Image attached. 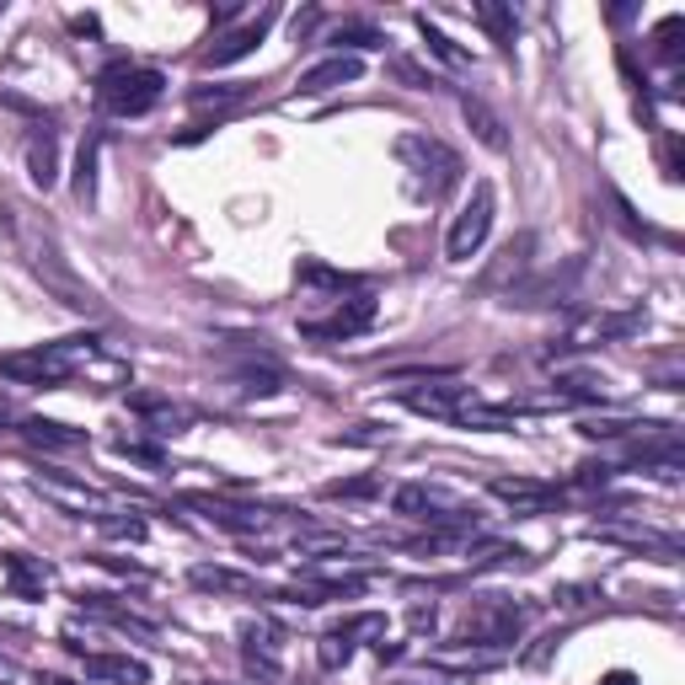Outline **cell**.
<instances>
[{
  "label": "cell",
  "instance_id": "cell-1",
  "mask_svg": "<svg viewBox=\"0 0 685 685\" xmlns=\"http://www.w3.org/2000/svg\"><path fill=\"white\" fill-rule=\"evenodd\" d=\"M91 360H97V338H91V332H76V338H54V343H38V349L5 354V360H0V375H11V380H22V386H65V380L81 375Z\"/></svg>",
  "mask_w": 685,
  "mask_h": 685
},
{
  "label": "cell",
  "instance_id": "cell-2",
  "mask_svg": "<svg viewBox=\"0 0 685 685\" xmlns=\"http://www.w3.org/2000/svg\"><path fill=\"white\" fill-rule=\"evenodd\" d=\"M391 509L402 520H423L429 530H483V509L440 483H402L391 493Z\"/></svg>",
  "mask_w": 685,
  "mask_h": 685
},
{
  "label": "cell",
  "instance_id": "cell-3",
  "mask_svg": "<svg viewBox=\"0 0 685 685\" xmlns=\"http://www.w3.org/2000/svg\"><path fill=\"white\" fill-rule=\"evenodd\" d=\"M16 225V220H11ZM16 242H22V252H27V263H33V274L43 279V289H54L70 311H102V300L86 289L81 279H76V268L65 263V252H59V242L48 236V231H38V225H16Z\"/></svg>",
  "mask_w": 685,
  "mask_h": 685
},
{
  "label": "cell",
  "instance_id": "cell-4",
  "mask_svg": "<svg viewBox=\"0 0 685 685\" xmlns=\"http://www.w3.org/2000/svg\"><path fill=\"white\" fill-rule=\"evenodd\" d=\"M162 97H166V76L151 70V65H113V70H102V81H97V102H102L108 113H119V119L151 113Z\"/></svg>",
  "mask_w": 685,
  "mask_h": 685
},
{
  "label": "cell",
  "instance_id": "cell-5",
  "mask_svg": "<svg viewBox=\"0 0 685 685\" xmlns=\"http://www.w3.org/2000/svg\"><path fill=\"white\" fill-rule=\"evenodd\" d=\"M397 162L418 177V188H429V199H444L450 188H461V156L444 145V140H434V134H402L397 140Z\"/></svg>",
  "mask_w": 685,
  "mask_h": 685
},
{
  "label": "cell",
  "instance_id": "cell-6",
  "mask_svg": "<svg viewBox=\"0 0 685 685\" xmlns=\"http://www.w3.org/2000/svg\"><path fill=\"white\" fill-rule=\"evenodd\" d=\"M524 627V610L515 600H504V595H487V600L466 605V616H461V632H455V643H477V648H509L520 638Z\"/></svg>",
  "mask_w": 685,
  "mask_h": 685
},
{
  "label": "cell",
  "instance_id": "cell-7",
  "mask_svg": "<svg viewBox=\"0 0 685 685\" xmlns=\"http://www.w3.org/2000/svg\"><path fill=\"white\" fill-rule=\"evenodd\" d=\"M369 322H375V295L369 289H343V295H332L327 317H300V338H311V343H343V338H360Z\"/></svg>",
  "mask_w": 685,
  "mask_h": 685
},
{
  "label": "cell",
  "instance_id": "cell-8",
  "mask_svg": "<svg viewBox=\"0 0 685 685\" xmlns=\"http://www.w3.org/2000/svg\"><path fill=\"white\" fill-rule=\"evenodd\" d=\"M493 214H498V194H493V183H477L472 199H466V209L455 214L450 236H444V257H455V263L477 257V246H483L487 231H493Z\"/></svg>",
  "mask_w": 685,
  "mask_h": 685
},
{
  "label": "cell",
  "instance_id": "cell-9",
  "mask_svg": "<svg viewBox=\"0 0 685 685\" xmlns=\"http://www.w3.org/2000/svg\"><path fill=\"white\" fill-rule=\"evenodd\" d=\"M188 509H199L209 524L231 530V535H268L284 520V509H257V504H231V498H214V493H183Z\"/></svg>",
  "mask_w": 685,
  "mask_h": 685
},
{
  "label": "cell",
  "instance_id": "cell-10",
  "mask_svg": "<svg viewBox=\"0 0 685 685\" xmlns=\"http://www.w3.org/2000/svg\"><path fill=\"white\" fill-rule=\"evenodd\" d=\"M643 306H632V311H600V317H589V322H578L567 332L557 349H546V360H557V354H573V349H600L610 338H632V332H643Z\"/></svg>",
  "mask_w": 685,
  "mask_h": 685
},
{
  "label": "cell",
  "instance_id": "cell-11",
  "mask_svg": "<svg viewBox=\"0 0 685 685\" xmlns=\"http://www.w3.org/2000/svg\"><path fill=\"white\" fill-rule=\"evenodd\" d=\"M274 22H279V11H274V5H263V11H257V16H252V22H242V27H231V33H225V38H214L209 43V48H203V70H225V65H236V59H246V54H252V48H257V43L268 38V27H274Z\"/></svg>",
  "mask_w": 685,
  "mask_h": 685
},
{
  "label": "cell",
  "instance_id": "cell-12",
  "mask_svg": "<svg viewBox=\"0 0 685 685\" xmlns=\"http://www.w3.org/2000/svg\"><path fill=\"white\" fill-rule=\"evenodd\" d=\"M578 279H584V257H567L563 274L552 268V274H541V279H530V284H509V306H524V311H535V306H563Z\"/></svg>",
  "mask_w": 685,
  "mask_h": 685
},
{
  "label": "cell",
  "instance_id": "cell-13",
  "mask_svg": "<svg viewBox=\"0 0 685 685\" xmlns=\"http://www.w3.org/2000/svg\"><path fill=\"white\" fill-rule=\"evenodd\" d=\"M236 643H242V659L263 675V681H279L284 675V632L279 627H268V621H242Z\"/></svg>",
  "mask_w": 685,
  "mask_h": 685
},
{
  "label": "cell",
  "instance_id": "cell-14",
  "mask_svg": "<svg viewBox=\"0 0 685 685\" xmlns=\"http://www.w3.org/2000/svg\"><path fill=\"white\" fill-rule=\"evenodd\" d=\"M487 493L498 498V504H509L515 515H546V509H557L563 504V493L552 483H535V477H493Z\"/></svg>",
  "mask_w": 685,
  "mask_h": 685
},
{
  "label": "cell",
  "instance_id": "cell-15",
  "mask_svg": "<svg viewBox=\"0 0 685 685\" xmlns=\"http://www.w3.org/2000/svg\"><path fill=\"white\" fill-rule=\"evenodd\" d=\"M33 487H38L43 498H54V504H65V509H76V515H102L108 509V493L102 487H86V483H76L70 472H38L33 477Z\"/></svg>",
  "mask_w": 685,
  "mask_h": 685
},
{
  "label": "cell",
  "instance_id": "cell-16",
  "mask_svg": "<svg viewBox=\"0 0 685 685\" xmlns=\"http://www.w3.org/2000/svg\"><path fill=\"white\" fill-rule=\"evenodd\" d=\"M76 600H81L86 616H97V621H108V627H119V632H140V638H156V632H162L156 616H145V610H134V605H119V595H97V589H86V595H76Z\"/></svg>",
  "mask_w": 685,
  "mask_h": 685
},
{
  "label": "cell",
  "instance_id": "cell-17",
  "mask_svg": "<svg viewBox=\"0 0 685 685\" xmlns=\"http://www.w3.org/2000/svg\"><path fill=\"white\" fill-rule=\"evenodd\" d=\"M595 535H600V541H616V546L659 552V563H681V535L653 530V524H595Z\"/></svg>",
  "mask_w": 685,
  "mask_h": 685
},
{
  "label": "cell",
  "instance_id": "cell-18",
  "mask_svg": "<svg viewBox=\"0 0 685 685\" xmlns=\"http://www.w3.org/2000/svg\"><path fill=\"white\" fill-rule=\"evenodd\" d=\"M530 257H535V236L530 231H520V236H509V242L498 246V257L483 268V279H477V289H509V284L520 279L524 268H530Z\"/></svg>",
  "mask_w": 685,
  "mask_h": 685
},
{
  "label": "cell",
  "instance_id": "cell-19",
  "mask_svg": "<svg viewBox=\"0 0 685 685\" xmlns=\"http://www.w3.org/2000/svg\"><path fill=\"white\" fill-rule=\"evenodd\" d=\"M402 402L412 407V412H429V418L455 423L466 407L477 402V391H472V386H461V380H440V386H429V391H402Z\"/></svg>",
  "mask_w": 685,
  "mask_h": 685
},
{
  "label": "cell",
  "instance_id": "cell-20",
  "mask_svg": "<svg viewBox=\"0 0 685 685\" xmlns=\"http://www.w3.org/2000/svg\"><path fill=\"white\" fill-rule=\"evenodd\" d=\"M188 584L194 589H209V595H236V600H268V589L242 573V567H220V563H199L188 573Z\"/></svg>",
  "mask_w": 685,
  "mask_h": 685
},
{
  "label": "cell",
  "instance_id": "cell-21",
  "mask_svg": "<svg viewBox=\"0 0 685 685\" xmlns=\"http://www.w3.org/2000/svg\"><path fill=\"white\" fill-rule=\"evenodd\" d=\"M129 412L151 429V434H183L188 429V407H177L172 397H162V391H129Z\"/></svg>",
  "mask_w": 685,
  "mask_h": 685
},
{
  "label": "cell",
  "instance_id": "cell-22",
  "mask_svg": "<svg viewBox=\"0 0 685 685\" xmlns=\"http://www.w3.org/2000/svg\"><path fill=\"white\" fill-rule=\"evenodd\" d=\"M0 573L16 600H43V589H48V563L27 557V552H0Z\"/></svg>",
  "mask_w": 685,
  "mask_h": 685
},
{
  "label": "cell",
  "instance_id": "cell-23",
  "mask_svg": "<svg viewBox=\"0 0 685 685\" xmlns=\"http://www.w3.org/2000/svg\"><path fill=\"white\" fill-rule=\"evenodd\" d=\"M86 675L108 685H151V664L145 659H129V653H81Z\"/></svg>",
  "mask_w": 685,
  "mask_h": 685
},
{
  "label": "cell",
  "instance_id": "cell-24",
  "mask_svg": "<svg viewBox=\"0 0 685 685\" xmlns=\"http://www.w3.org/2000/svg\"><path fill=\"white\" fill-rule=\"evenodd\" d=\"M360 76H364V59H354V54H332V59L311 65V70L300 76V91H306V97H322V91H338V86L360 81Z\"/></svg>",
  "mask_w": 685,
  "mask_h": 685
},
{
  "label": "cell",
  "instance_id": "cell-25",
  "mask_svg": "<svg viewBox=\"0 0 685 685\" xmlns=\"http://www.w3.org/2000/svg\"><path fill=\"white\" fill-rule=\"evenodd\" d=\"M236 386L246 397H274V391H284V369L274 360H263V349H246V360L236 364Z\"/></svg>",
  "mask_w": 685,
  "mask_h": 685
},
{
  "label": "cell",
  "instance_id": "cell-26",
  "mask_svg": "<svg viewBox=\"0 0 685 685\" xmlns=\"http://www.w3.org/2000/svg\"><path fill=\"white\" fill-rule=\"evenodd\" d=\"M461 113H466V123H472V134L483 140L487 151H498V156L509 151V129H504V119H498V113L487 108L483 97H472V91H461Z\"/></svg>",
  "mask_w": 685,
  "mask_h": 685
},
{
  "label": "cell",
  "instance_id": "cell-27",
  "mask_svg": "<svg viewBox=\"0 0 685 685\" xmlns=\"http://www.w3.org/2000/svg\"><path fill=\"white\" fill-rule=\"evenodd\" d=\"M27 177H33V188H54L59 183V151H54V134L48 129H33L27 134Z\"/></svg>",
  "mask_w": 685,
  "mask_h": 685
},
{
  "label": "cell",
  "instance_id": "cell-28",
  "mask_svg": "<svg viewBox=\"0 0 685 685\" xmlns=\"http://www.w3.org/2000/svg\"><path fill=\"white\" fill-rule=\"evenodd\" d=\"M102 145H108V134L102 129H91L81 140V151H76V177H70V188H76V199L91 203L97 199V166H102Z\"/></svg>",
  "mask_w": 685,
  "mask_h": 685
},
{
  "label": "cell",
  "instance_id": "cell-29",
  "mask_svg": "<svg viewBox=\"0 0 685 685\" xmlns=\"http://www.w3.org/2000/svg\"><path fill=\"white\" fill-rule=\"evenodd\" d=\"M22 440L43 444V450H81L86 429H70V423H54V418H22Z\"/></svg>",
  "mask_w": 685,
  "mask_h": 685
},
{
  "label": "cell",
  "instance_id": "cell-30",
  "mask_svg": "<svg viewBox=\"0 0 685 685\" xmlns=\"http://www.w3.org/2000/svg\"><path fill=\"white\" fill-rule=\"evenodd\" d=\"M246 97H252V86H246V81L194 86V91H188V108H194V113H209V108L220 113V108H236V102H246Z\"/></svg>",
  "mask_w": 685,
  "mask_h": 685
},
{
  "label": "cell",
  "instance_id": "cell-31",
  "mask_svg": "<svg viewBox=\"0 0 685 685\" xmlns=\"http://www.w3.org/2000/svg\"><path fill=\"white\" fill-rule=\"evenodd\" d=\"M327 43H332L338 54H354V59H360L364 48H386V38H380L369 22H338V27L327 33Z\"/></svg>",
  "mask_w": 685,
  "mask_h": 685
},
{
  "label": "cell",
  "instance_id": "cell-32",
  "mask_svg": "<svg viewBox=\"0 0 685 685\" xmlns=\"http://www.w3.org/2000/svg\"><path fill=\"white\" fill-rule=\"evenodd\" d=\"M418 33H423L429 54H434L440 65H450V70H466V59H472V54H466V48H461L455 38H444V33L434 27V22H429V16H418Z\"/></svg>",
  "mask_w": 685,
  "mask_h": 685
},
{
  "label": "cell",
  "instance_id": "cell-33",
  "mask_svg": "<svg viewBox=\"0 0 685 685\" xmlns=\"http://www.w3.org/2000/svg\"><path fill=\"white\" fill-rule=\"evenodd\" d=\"M552 402H557V407H567V402H605V380H595V375H557Z\"/></svg>",
  "mask_w": 685,
  "mask_h": 685
},
{
  "label": "cell",
  "instance_id": "cell-34",
  "mask_svg": "<svg viewBox=\"0 0 685 685\" xmlns=\"http://www.w3.org/2000/svg\"><path fill=\"white\" fill-rule=\"evenodd\" d=\"M477 22H483L498 48H515V11L498 5V0H477Z\"/></svg>",
  "mask_w": 685,
  "mask_h": 685
},
{
  "label": "cell",
  "instance_id": "cell-35",
  "mask_svg": "<svg viewBox=\"0 0 685 685\" xmlns=\"http://www.w3.org/2000/svg\"><path fill=\"white\" fill-rule=\"evenodd\" d=\"M113 450H119L123 461H140V466H151V472H166V450L151 440H140V434H119Z\"/></svg>",
  "mask_w": 685,
  "mask_h": 685
},
{
  "label": "cell",
  "instance_id": "cell-36",
  "mask_svg": "<svg viewBox=\"0 0 685 685\" xmlns=\"http://www.w3.org/2000/svg\"><path fill=\"white\" fill-rule=\"evenodd\" d=\"M681 33H685V16H681V11H675V16H664V22H659V33H653V54L675 65V59H681Z\"/></svg>",
  "mask_w": 685,
  "mask_h": 685
},
{
  "label": "cell",
  "instance_id": "cell-37",
  "mask_svg": "<svg viewBox=\"0 0 685 685\" xmlns=\"http://www.w3.org/2000/svg\"><path fill=\"white\" fill-rule=\"evenodd\" d=\"M97 530L113 535V541H145V520H140V515H108V509H102V515H97Z\"/></svg>",
  "mask_w": 685,
  "mask_h": 685
},
{
  "label": "cell",
  "instance_id": "cell-38",
  "mask_svg": "<svg viewBox=\"0 0 685 685\" xmlns=\"http://www.w3.org/2000/svg\"><path fill=\"white\" fill-rule=\"evenodd\" d=\"M317 659H322V670H343V664L354 659V643H349L343 632H322V638H317Z\"/></svg>",
  "mask_w": 685,
  "mask_h": 685
},
{
  "label": "cell",
  "instance_id": "cell-39",
  "mask_svg": "<svg viewBox=\"0 0 685 685\" xmlns=\"http://www.w3.org/2000/svg\"><path fill=\"white\" fill-rule=\"evenodd\" d=\"M332 632H343L349 643H354V638H386V616H375V610H360V616H349V621H338Z\"/></svg>",
  "mask_w": 685,
  "mask_h": 685
},
{
  "label": "cell",
  "instance_id": "cell-40",
  "mask_svg": "<svg viewBox=\"0 0 685 685\" xmlns=\"http://www.w3.org/2000/svg\"><path fill=\"white\" fill-rule=\"evenodd\" d=\"M295 552H300V557H322V552H343V535H322V530H300V535H295Z\"/></svg>",
  "mask_w": 685,
  "mask_h": 685
},
{
  "label": "cell",
  "instance_id": "cell-41",
  "mask_svg": "<svg viewBox=\"0 0 685 685\" xmlns=\"http://www.w3.org/2000/svg\"><path fill=\"white\" fill-rule=\"evenodd\" d=\"M380 493V477H349V483H327L322 498H375Z\"/></svg>",
  "mask_w": 685,
  "mask_h": 685
},
{
  "label": "cell",
  "instance_id": "cell-42",
  "mask_svg": "<svg viewBox=\"0 0 685 685\" xmlns=\"http://www.w3.org/2000/svg\"><path fill=\"white\" fill-rule=\"evenodd\" d=\"M391 76H397L402 86H412V91H429V86H434V76H429V70H418L412 59H391Z\"/></svg>",
  "mask_w": 685,
  "mask_h": 685
},
{
  "label": "cell",
  "instance_id": "cell-43",
  "mask_svg": "<svg viewBox=\"0 0 685 685\" xmlns=\"http://www.w3.org/2000/svg\"><path fill=\"white\" fill-rule=\"evenodd\" d=\"M610 477H616V466H605V461H589V466H578V477H573V483H578V487H605Z\"/></svg>",
  "mask_w": 685,
  "mask_h": 685
},
{
  "label": "cell",
  "instance_id": "cell-44",
  "mask_svg": "<svg viewBox=\"0 0 685 685\" xmlns=\"http://www.w3.org/2000/svg\"><path fill=\"white\" fill-rule=\"evenodd\" d=\"M0 685H22V664L0 653Z\"/></svg>",
  "mask_w": 685,
  "mask_h": 685
},
{
  "label": "cell",
  "instance_id": "cell-45",
  "mask_svg": "<svg viewBox=\"0 0 685 685\" xmlns=\"http://www.w3.org/2000/svg\"><path fill=\"white\" fill-rule=\"evenodd\" d=\"M407 621H412L418 632H423V627H434V605H412V616H407Z\"/></svg>",
  "mask_w": 685,
  "mask_h": 685
},
{
  "label": "cell",
  "instance_id": "cell-46",
  "mask_svg": "<svg viewBox=\"0 0 685 685\" xmlns=\"http://www.w3.org/2000/svg\"><path fill=\"white\" fill-rule=\"evenodd\" d=\"M600 685H638V681H632V675H627V670H616V675H605Z\"/></svg>",
  "mask_w": 685,
  "mask_h": 685
},
{
  "label": "cell",
  "instance_id": "cell-47",
  "mask_svg": "<svg viewBox=\"0 0 685 685\" xmlns=\"http://www.w3.org/2000/svg\"><path fill=\"white\" fill-rule=\"evenodd\" d=\"M0 16H5V0H0Z\"/></svg>",
  "mask_w": 685,
  "mask_h": 685
},
{
  "label": "cell",
  "instance_id": "cell-48",
  "mask_svg": "<svg viewBox=\"0 0 685 685\" xmlns=\"http://www.w3.org/2000/svg\"><path fill=\"white\" fill-rule=\"evenodd\" d=\"M0 423H5V407H0Z\"/></svg>",
  "mask_w": 685,
  "mask_h": 685
}]
</instances>
